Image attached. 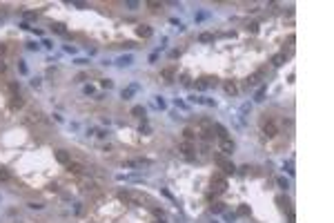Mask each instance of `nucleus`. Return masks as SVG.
I'll return each instance as SVG.
<instances>
[{
	"label": "nucleus",
	"mask_w": 334,
	"mask_h": 223,
	"mask_svg": "<svg viewBox=\"0 0 334 223\" xmlns=\"http://www.w3.org/2000/svg\"><path fill=\"white\" fill-rule=\"evenodd\" d=\"M214 161H216V165L225 172V174H234V172H236V165H234L232 161H227L225 156H221V154H216V156H214Z\"/></svg>",
	"instance_id": "nucleus-1"
},
{
	"label": "nucleus",
	"mask_w": 334,
	"mask_h": 223,
	"mask_svg": "<svg viewBox=\"0 0 334 223\" xmlns=\"http://www.w3.org/2000/svg\"><path fill=\"white\" fill-rule=\"evenodd\" d=\"M263 132L267 134V136H276V125L272 120H263Z\"/></svg>",
	"instance_id": "nucleus-2"
},
{
	"label": "nucleus",
	"mask_w": 334,
	"mask_h": 223,
	"mask_svg": "<svg viewBox=\"0 0 334 223\" xmlns=\"http://www.w3.org/2000/svg\"><path fill=\"white\" fill-rule=\"evenodd\" d=\"M221 150L225 152V154H232L234 152V143L229 141V138H225V141H221Z\"/></svg>",
	"instance_id": "nucleus-3"
},
{
	"label": "nucleus",
	"mask_w": 334,
	"mask_h": 223,
	"mask_svg": "<svg viewBox=\"0 0 334 223\" xmlns=\"http://www.w3.org/2000/svg\"><path fill=\"white\" fill-rule=\"evenodd\" d=\"M285 63H287V56H285V54H276V56L272 58V65H274V67H281V65H285Z\"/></svg>",
	"instance_id": "nucleus-4"
},
{
	"label": "nucleus",
	"mask_w": 334,
	"mask_h": 223,
	"mask_svg": "<svg viewBox=\"0 0 334 223\" xmlns=\"http://www.w3.org/2000/svg\"><path fill=\"white\" fill-rule=\"evenodd\" d=\"M136 31H138V36H140V38H149V36H151V29L147 27V25H138V29H136Z\"/></svg>",
	"instance_id": "nucleus-5"
},
{
	"label": "nucleus",
	"mask_w": 334,
	"mask_h": 223,
	"mask_svg": "<svg viewBox=\"0 0 334 223\" xmlns=\"http://www.w3.org/2000/svg\"><path fill=\"white\" fill-rule=\"evenodd\" d=\"M132 114L134 116H138V118H143L145 120V114H147V109L143 107V105H136V107H132Z\"/></svg>",
	"instance_id": "nucleus-6"
},
{
	"label": "nucleus",
	"mask_w": 334,
	"mask_h": 223,
	"mask_svg": "<svg viewBox=\"0 0 334 223\" xmlns=\"http://www.w3.org/2000/svg\"><path fill=\"white\" fill-rule=\"evenodd\" d=\"M56 161H58V163H69V154H67L65 150H58V152H56Z\"/></svg>",
	"instance_id": "nucleus-7"
},
{
	"label": "nucleus",
	"mask_w": 334,
	"mask_h": 223,
	"mask_svg": "<svg viewBox=\"0 0 334 223\" xmlns=\"http://www.w3.org/2000/svg\"><path fill=\"white\" fill-rule=\"evenodd\" d=\"M136 89H138V87H136V85H132V87H127V89H123V94H120V96H123V98H125V101H127V98H132V96L136 94Z\"/></svg>",
	"instance_id": "nucleus-8"
},
{
	"label": "nucleus",
	"mask_w": 334,
	"mask_h": 223,
	"mask_svg": "<svg viewBox=\"0 0 334 223\" xmlns=\"http://www.w3.org/2000/svg\"><path fill=\"white\" fill-rule=\"evenodd\" d=\"M181 152H183L185 156H192V152H194V147H192V143H183V145H181Z\"/></svg>",
	"instance_id": "nucleus-9"
},
{
	"label": "nucleus",
	"mask_w": 334,
	"mask_h": 223,
	"mask_svg": "<svg viewBox=\"0 0 334 223\" xmlns=\"http://www.w3.org/2000/svg\"><path fill=\"white\" fill-rule=\"evenodd\" d=\"M214 183H216V190H218V192H223V190L227 187V183H225V179H221V176H216V179H214Z\"/></svg>",
	"instance_id": "nucleus-10"
},
{
	"label": "nucleus",
	"mask_w": 334,
	"mask_h": 223,
	"mask_svg": "<svg viewBox=\"0 0 334 223\" xmlns=\"http://www.w3.org/2000/svg\"><path fill=\"white\" fill-rule=\"evenodd\" d=\"M116 63H118L120 67H125V65H132V56H129V54H127V56H120Z\"/></svg>",
	"instance_id": "nucleus-11"
},
{
	"label": "nucleus",
	"mask_w": 334,
	"mask_h": 223,
	"mask_svg": "<svg viewBox=\"0 0 334 223\" xmlns=\"http://www.w3.org/2000/svg\"><path fill=\"white\" fill-rule=\"evenodd\" d=\"M259 81H261V71H259V74H254V76H249L247 85H249V87H254V85H259Z\"/></svg>",
	"instance_id": "nucleus-12"
},
{
	"label": "nucleus",
	"mask_w": 334,
	"mask_h": 223,
	"mask_svg": "<svg viewBox=\"0 0 334 223\" xmlns=\"http://www.w3.org/2000/svg\"><path fill=\"white\" fill-rule=\"evenodd\" d=\"M51 31H56V34H65V25H63V22L51 25Z\"/></svg>",
	"instance_id": "nucleus-13"
},
{
	"label": "nucleus",
	"mask_w": 334,
	"mask_h": 223,
	"mask_svg": "<svg viewBox=\"0 0 334 223\" xmlns=\"http://www.w3.org/2000/svg\"><path fill=\"white\" fill-rule=\"evenodd\" d=\"M225 92H227V94H232V96H234V94H236V92H238V89H236V85H234V83H225Z\"/></svg>",
	"instance_id": "nucleus-14"
},
{
	"label": "nucleus",
	"mask_w": 334,
	"mask_h": 223,
	"mask_svg": "<svg viewBox=\"0 0 334 223\" xmlns=\"http://www.w3.org/2000/svg\"><path fill=\"white\" fill-rule=\"evenodd\" d=\"M69 170L78 174V172H83V165H80V163H71V161H69Z\"/></svg>",
	"instance_id": "nucleus-15"
},
{
	"label": "nucleus",
	"mask_w": 334,
	"mask_h": 223,
	"mask_svg": "<svg viewBox=\"0 0 334 223\" xmlns=\"http://www.w3.org/2000/svg\"><path fill=\"white\" fill-rule=\"evenodd\" d=\"M198 40H200V42H212V40H214V36H212V34H200V36H198Z\"/></svg>",
	"instance_id": "nucleus-16"
},
{
	"label": "nucleus",
	"mask_w": 334,
	"mask_h": 223,
	"mask_svg": "<svg viewBox=\"0 0 334 223\" xmlns=\"http://www.w3.org/2000/svg\"><path fill=\"white\" fill-rule=\"evenodd\" d=\"M278 185L283 187V190H287V187H290V181H287L285 176H278Z\"/></svg>",
	"instance_id": "nucleus-17"
},
{
	"label": "nucleus",
	"mask_w": 334,
	"mask_h": 223,
	"mask_svg": "<svg viewBox=\"0 0 334 223\" xmlns=\"http://www.w3.org/2000/svg\"><path fill=\"white\" fill-rule=\"evenodd\" d=\"M183 134H185V138H187V141H194V138H196V134H194V130H189V127H187V130H185Z\"/></svg>",
	"instance_id": "nucleus-18"
},
{
	"label": "nucleus",
	"mask_w": 334,
	"mask_h": 223,
	"mask_svg": "<svg viewBox=\"0 0 334 223\" xmlns=\"http://www.w3.org/2000/svg\"><path fill=\"white\" fill-rule=\"evenodd\" d=\"M263 96H265V87H261V89H259V94H256L254 101H256V103H261V101H263Z\"/></svg>",
	"instance_id": "nucleus-19"
},
{
	"label": "nucleus",
	"mask_w": 334,
	"mask_h": 223,
	"mask_svg": "<svg viewBox=\"0 0 334 223\" xmlns=\"http://www.w3.org/2000/svg\"><path fill=\"white\" fill-rule=\"evenodd\" d=\"M0 181H9V172L0 167Z\"/></svg>",
	"instance_id": "nucleus-20"
},
{
	"label": "nucleus",
	"mask_w": 334,
	"mask_h": 223,
	"mask_svg": "<svg viewBox=\"0 0 334 223\" xmlns=\"http://www.w3.org/2000/svg\"><path fill=\"white\" fill-rule=\"evenodd\" d=\"M189 101H192V103H198V105H203V103H205V98H200V96H189Z\"/></svg>",
	"instance_id": "nucleus-21"
},
{
	"label": "nucleus",
	"mask_w": 334,
	"mask_h": 223,
	"mask_svg": "<svg viewBox=\"0 0 334 223\" xmlns=\"http://www.w3.org/2000/svg\"><path fill=\"white\" fill-rule=\"evenodd\" d=\"M100 85L105 87V89H112V87H114V83H112V81H107V78H105V81H100Z\"/></svg>",
	"instance_id": "nucleus-22"
},
{
	"label": "nucleus",
	"mask_w": 334,
	"mask_h": 223,
	"mask_svg": "<svg viewBox=\"0 0 334 223\" xmlns=\"http://www.w3.org/2000/svg\"><path fill=\"white\" fill-rule=\"evenodd\" d=\"M196 87H198V89H207V87H210V83H205V81H198V83H196Z\"/></svg>",
	"instance_id": "nucleus-23"
},
{
	"label": "nucleus",
	"mask_w": 334,
	"mask_h": 223,
	"mask_svg": "<svg viewBox=\"0 0 334 223\" xmlns=\"http://www.w3.org/2000/svg\"><path fill=\"white\" fill-rule=\"evenodd\" d=\"M83 92H85V94H87V96H91V94H94V92H96V89H94V87H91V85H85V89H83Z\"/></svg>",
	"instance_id": "nucleus-24"
},
{
	"label": "nucleus",
	"mask_w": 334,
	"mask_h": 223,
	"mask_svg": "<svg viewBox=\"0 0 334 223\" xmlns=\"http://www.w3.org/2000/svg\"><path fill=\"white\" fill-rule=\"evenodd\" d=\"M212 212H223V203H214V205H212Z\"/></svg>",
	"instance_id": "nucleus-25"
},
{
	"label": "nucleus",
	"mask_w": 334,
	"mask_h": 223,
	"mask_svg": "<svg viewBox=\"0 0 334 223\" xmlns=\"http://www.w3.org/2000/svg\"><path fill=\"white\" fill-rule=\"evenodd\" d=\"M42 47H47V49H51V47H54V42H51L49 38H45V40H42Z\"/></svg>",
	"instance_id": "nucleus-26"
},
{
	"label": "nucleus",
	"mask_w": 334,
	"mask_h": 223,
	"mask_svg": "<svg viewBox=\"0 0 334 223\" xmlns=\"http://www.w3.org/2000/svg\"><path fill=\"white\" fill-rule=\"evenodd\" d=\"M163 76H165V78H172V76H174V69H165Z\"/></svg>",
	"instance_id": "nucleus-27"
},
{
	"label": "nucleus",
	"mask_w": 334,
	"mask_h": 223,
	"mask_svg": "<svg viewBox=\"0 0 334 223\" xmlns=\"http://www.w3.org/2000/svg\"><path fill=\"white\" fill-rule=\"evenodd\" d=\"M247 29H249V31L254 34V31H259V25H256V22H252V25H249V27H247Z\"/></svg>",
	"instance_id": "nucleus-28"
},
{
	"label": "nucleus",
	"mask_w": 334,
	"mask_h": 223,
	"mask_svg": "<svg viewBox=\"0 0 334 223\" xmlns=\"http://www.w3.org/2000/svg\"><path fill=\"white\" fill-rule=\"evenodd\" d=\"M18 69H20V71H22V74H27V65H25V63H22V60H20V65H18Z\"/></svg>",
	"instance_id": "nucleus-29"
},
{
	"label": "nucleus",
	"mask_w": 334,
	"mask_h": 223,
	"mask_svg": "<svg viewBox=\"0 0 334 223\" xmlns=\"http://www.w3.org/2000/svg\"><path fill=\"white\" fill-rule=\"evenodd\" d=\"M174 105H176V107H183V109H185V107H187V105H185V103H183V101H178V98H176V101H174Z\"/></svg>",
	"instance_id": "nucleus-30"
},
{
	"label": "nucleus",
	"mask_w": 334,
	"mask_h": 223,
	"mask_svg": "<svg viewBox=\"0 0 334 223\" xmlns=\"http://www.w3.org/2000/svg\"><path fill=\"white\" fill-rule=\"evenodd\" d=\"M140 132H143V134H147V132H149V125H147V123H143V125H140Z\"/></svg>",
	"instance_id": "nucleus-31"
},
{
	"label": "nucleus",
	"mask_w": 334,
	"mask_h": 223,
	"mask_svg": "<svg viewBox=\"0 0 334 223\" xmlns=\"http://www.w3.org/2000/svg\"><path fill=\"white\" fill-rule=\"evenodd\" d=\"M125 5L129 7V9H136V7H138V3H132V0H129V3H125Z\"/></svg>",
	"instance_id": "nucleus-32"
},
{
	"label": "nucleus",
	"mask_w": 334,
	"mask_h": 223,
	"mask_svg": "<svg viewBox=\"0 0 334 223\" xmlns=\"http://www.w3.org/2000/svg\"><path fill=\"white\" fill-rule=\"evenodd\" d=\"M156 103H158V107H161V109H165V101H163V98H156Z\"/></svg>",
	"instance_id": "nucleus-33"
},
{
	"label": "nucleus",
	"mask_w": 334,
	"mask_h": 223,
	"mask_svg": "<svg viewBox=\"0 0 334 223\" xmlns=\"http://www.w3.org/2000/svg\"><path fill=\"white\" fill-rule=\"evenodd\" d=\"M234 219H236V214H229V212L225 214V221H234Z\"/></svg>",
	"instance_id": "nucleus-34"
},
{
	"label": "nucleus",
	"mask_w": 334,
	"mask_h": 223,
	"mask_svg": "<svg viewBox=\"0 0 334 223\" xmlns=\"http://www.w3.org/2000/svg\"><path fill=\"white\" fill-rule=\"evenodd\" d=\"M285 170L290 172V174H294V167H292V163H285Z\"/></svg>",
	"instance_id": "nucleus-35"
},
{
	"label": "nucleus",
	"mask_w": 334,
	"mask_h": 223,
	"mask_svg": "<svg viewBox=\"0 0 334 223\" xmlns=\"http://www.w3.org/2000/svg\"><path fill=\"white\" fill-rule=\"evenodd\" d=\"M29 208H31V210H40L42 205H40V203H29Z\"/></svg>",
	"instance_id": "nucleus-36"
},
{
	"label": "nucleus",
	"mask_w": 334,
	"mask_h": 223,
	"mask_svg": "<svg viewBox=\"0 0 334 223\" xmlns=\"http://www.w3.org/2000/svg\"><path fill=\"white\" fill-rule=\"evenodd\" d=\"M5 69H7V65H5L3 60H0V71H5Z\"/></svg>",
	"instance_id": "nucleus-37"
},
{
	"label": "nucleus",
	"mask_w": 334,
	"mask_h": 223,
	"mask_svg": "<svg viewBox=\"0 0 334 223\" xmlns=\"http://www.w3.org/2000/svg\"><path fill=\"white\" fill-rule=\"evenodd\" d=\"M5 52H7V47H5V45H0V54H5Z\"/></svg>",
	"instance_id": "nucleus-38"
}]
</instances>
